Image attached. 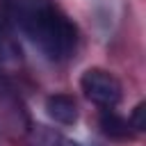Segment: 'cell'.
Returning a JSON list of instances; mask_svg holds the SVG:
<instances>
[{
    "label": "cell",
    "mask_w": 146,
    "mask_h": 146,
    "mask_svg": "<svg viewBox=\"0 0 146 146\" xmlns=\"http://www.w3.org/2000/svg\"><path fill=\"white\" fill-rule=\"evenodd\" d=\"M5 16L52 62L66 59L75 48V25L48 0H9Z\"/></svg>",
    "instance_id": "1"
},
{
    "label": "cell",
    "mask_w": 146,
    "mask_h": 146,
    "mask_svg": "<svg viewBox=\"0 0 146 146\" xmlns=\"http://www.w3.org/2000/svg\"><path fill=\"white\" fill-rule=\"evenodd\" d=\"M80 87L91 103L107 107V110L119 105V100L123 96L121 82L105 68H87L80 78Z\"/></svg>",
    "instance_id": "2"
},
{
    "label": "cell",
    "mask_w": 146,
    "mask_h": 146,
    "mask_svg": "<svg viewBox=\"0 0 146 146\" xmlns=\"http://www.w3.org/2000/svg\"><path fill=\"white\" fill-rule=\"evenodd\" d=\"M46 114L62 125H73L78 121V105L68 94H52L46 98Z\"/></svg>",
    "instance_id": "3"
},
{
    "label": "cell",
    "mask_w": 146,
    "mask_h": 146,
    "mask_svg": "<svg viewBox=\"0 0 146 146\" xmlns=\"http://www.w3.org/2000/svg\"><path fill=\"white\" fill-rule=\"evenodd\" d=\"M100 130H103L110 139H128V137H132V132H130V121H125L123 116H119V114H114V112H110V110L100 116Z\"/></svg>",
    "instance_id": "4"
},
{
    "label": "cell",
    "mask_w": 146,
    "mask_h": 146,
    "mask_svg": "<svg viewBox=\"0 0 146 146\" xmlns=\"http://www.w3.org/2000/svg\"><path fill=\"white\" fill-rule=\"evenodd\" d=\"M9 25L11 23L7 21V16L0 14V59L14 62L21 57V48H18V41L14 39V32Z\"/></svg>",
    "instance_id": "5"
},
{
    "label": "cell",
    "mask_w": 146,
    "mask_h": 146,
    "mask_svg": "<svg viewBox=\"0 0 146 146\" xmlns=\"http://www.w3.org/2000/svg\"><path fill=\"white\" fill-rule=\"evenodd\" d=\"M34 146H80L62 135H52V132H39V137L34 139Z\"/></svg>",
    "instance_id": "6"
},
{
    "label": "cell",
    "mask_w": 146,
    "mask_h": 146,
    "mask_svg": "<svg viewBox=\"0 0 146 146\" xmlns=\"http://www.w3.org/2000/svg\"><path fill=\"white\" fill-rule=\"evenodd\" d=\"M144 114H146V105L139 103V105L135 107L132 116H130V128H135L137 132H141V130L146 128V119H144Z\"/></svg>",
    "instance_id": "7"
}]
</instances>
